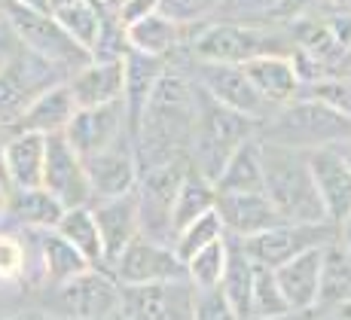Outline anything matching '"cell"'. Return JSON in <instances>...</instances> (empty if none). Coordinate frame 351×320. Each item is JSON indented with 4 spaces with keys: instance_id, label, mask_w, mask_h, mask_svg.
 Returning <instances> with one entry per match:
<instances>
[{
    "instance_id": "d590c367",
    "label": "cell",
    "mask_w": 351,
    "mask_h": 320,
    "mask_svg": "<svg viewBox=\"0 0 351 320\" xmlns=\"http://www.w3.org/2000/svg\"><path fill=\"white\" fill-rule=\"evenodd\" d=\"M223 6V0H159V12L184 28H199Z\"/></svg>"
},
{
    "instance_id": "5bb4252c",
    "label": "cell",
    "mask_w": 351,
    "mask_h": 320,
    "mask_svg": "<svg viewBox=\"0 0 351 320\" xmlns=\"http://www.w3.org/2000/svg\"><path fill=\"white\" fill-rule=\"evenodd\" d=\"M195 287L190 278L162 284H123V315L128 320H193Z\"/></svg>"
},
{
    "instance_id": "816d5d0a",
    "label": "cell",
    "mask_w": 351,
    "mask_h": 320,
    "mask_svg": "<svg viewBox=\"0 0 351 320\" xmlns=\"http://www.w3.org/2000/svg\"><path fill=\"white\" fill-rule=\"evenodd\" d=\"M6 25V10H3V0H0V28Z\"/></svg>"
},
{
    "instance_id": "277c9868",
    "label": "cell",
    "mask_w": 351,
    "mask_h": 320,
    "mask_svg": "<svg viewBox=\"0 0 351 320\" xmlns=\"http://www.w3.org/2000/svg\"><path fill=\"white\" fill-rule=\"evenodd\" d=\"M260 128H263V122L241 116V113L217 104L214 98H208L202 92L199 122H195V134L190 144V165L199 168L211 180H217V174L223 171L229 156L241 144L260 138Z\"/></svg>"
},
{
    "instance_id": "f6af8a7d",
    "label": "cell",
    "mask_w": 351,
    "mask_h": 320,
    "mask_svg": "<svg viewBox=\"0 0 351 320\" xmlns=\"http://www.w3.org/2000/svg\"><path fill=\"white\" fill-rule=\"evenodd\" d=\"M6 208H10V189L0 183V217H6Z\"/></svg>"
},
{
    "instance_id": "d6a6232c",
    "label": "cell",
    "mask_w": 351,
    "mask_h": 320,
    "mask_svg": "<svg viewBox=\"0 0 351 320\" xmlns=\"http://www.w3.org/2000/svg\"><path fill=\"white\" fill-rule=\"evenodd\" d=\"M220 238H226V226H223V217H220V210H208V214H202L199 220H193L186 229H180L178 235H174V250H178V256L186 260L195 256L202 247H208V244L220 241Z\"/></svg>"
},
{
    "instance_id": "681fc988",
    "label": "cell",
    "mask_w": 351,
    "mask_h": 320,
    "mask_svg": "<svg viewBox=\"0 0 351 320\" xmlns=\"http://www.w3.org/2000/svg\"><path fill=\"white\" fill-rule=\"evenodd\" d=\"M92 6H98V10H104V12H110V6H107V0H89Z\"/></svg>"
},
{
    "instance_id": "484cf974",
    "label": "cell",
    "mask_w": 351,
    "mask_h": 320,
    "mask_svg": "<svg viewBox=\"0 0 351 320\" xmlns=\"http://www.w3.org/2000/svg\"><path fill=\"white\" fill-rule=\"evenodd\" d=\"M184 25H178L174 19H168L165 12H150L141 22L128 25L125 28V40L128 49L144 52V56H156V58H168L180 43H184Z\"/></svg>"
},
{
    "instance_id": "bcb514c9",
    "label": "cell",
    "mask_w": 351,
    "mask_h": 320,
    "mask_svg": "<svg viewBox=\"0 0 351 320\" xmlns=\"http://www.w3.org/2000/svg\"><path fill=\"white\" fill-rule=\"evenodd\" d=\"M71 3H80V0H49V6H52V12H58V10H64V6H71Z\"/></svg>"
},
{
    "instance_id": "74e56055",
    "label": "cell",
    "mask_w": 351,
    "mask_h": 320,
    "mask_svg": "<svg viewBox=\"0 0 351 320\" xmlns=\"http://www.w3.org/2000/svg\"><path fill=\"white\" fill-rule=\"evenodd\" d=\"M193 320H245V317L235 311V305L226 299L223 290L214 287V290H195Z\"/></svg>"
},
{
    "instance_id": "ffe728a7",
    "label": "cell",
    "mask_w": 351,
    "mask_h": 320,
    "mask_svg": "<svg viewBox=\"0 0 351 320\" xmlns=\"http://www.w3.org/2000/svg\"><path fill=\"white\" fill-rule=\"evenodd\" d=\"M324 254H327V244H324V247H308V250H302L300 256H293V260H287L285 265L275 269L290 308L300 311V315L302 311L318 308L321 278H324Z\"/></svg>"
},
{
    "instance_id": "2e32d148",
    "label": "cell",
    "mask_w": 351,
    "mask_h": 320,
    "mask_svg": "<svg viewBox=\"0 0 351 320\" xmlns=\"http://www.w3.org/2000/svg\"><path fill=\"white\" fill-rule=\"evenodd\" d=\"M308 165H312V177L324 210H327V220L339 226L351 214V165L339 153V147L308 149Z\"/></svg>"
},
{
    "instance_id": "d4e9b609",
    "label": "cell",
    "mask_w": 351,
    "mask_h": 320,
    "mask_svg": "<svg viewBox=\"0 0 351 320\" xmlns=\"http://www.w3.org/2000/svg\"><path fill=\"white\" fill-rule=\"evenodd\" d=\"M214 186H217V193H266V168H263L260 138L241 144L229 156Z\"/></svg>"
},
{
    "instance_id": "ba28073f",
    "label": "cell",
    "mask_w": 351,
    "mask_h": 320,
    "mask_svg": "<svg viewBox=\"0 0 351 320\" xmlns=\"http://www.w3.org/2000/svg\"><path fill=\"white\" fill-rule=\"evenodd\" d=\"M339 238V226L336 223H278V226L266 229L260 235H251L241 241L245 254L251 256L256 265H269V269H278L287 260L300 256L308 247H324V244H333Z\"/></svg>"
},
{
    "instance_id": "ee69618b",
    "label": "cell",
    "mask_w": 351,
    "mask_h": 320,
    "mask_svg": "<svg viewBox=\"0 0 351 320\" xmlns=\"http://www.w3.org/2000/svg\"><path fill=\"white\" fill-rule=\"evenodd\" d=\"M16 3H22V6H28V10H37V12H52V6H49V0H16Z\"/></svg>"
},
{
    "instance_id": "f907efd6",
    "label": "cell",
    "mask_w": 351,
    "mask_h": 320,
    "mask_svg": "<svg viewBox=\"0 0 351 320\" xmlns=\"http://www.w3.org/2000/svg\"><path fill=\"white\" fill-rule=\"evenodd\" d=\"M0 320H34L31 315H10V317H0Z\"/></svg>"
},
{
    "instance_id": "3957f363",
    "label": "cell",
    "mask_w": 351,
    "mask_h": 320,
    "mask_svg": "<svg viewBox=\"0 0 351 320\" xmlns=\"http://www.w3.org/2000/svg\"><path fill=\"white\" fill-rule=\"evenodd\" d=\"M348 138H351V119L306 92L296 101H290V104L275 107L260 128V140L306 149V153L318 147H339Z\"/></svg>"
},
{
    "instance_id": "30bf717a",
    "label": "cell",
    "mask_w": 351,
    "mask_h": 320,
    "mask_svg": "<svg viewBox=\"0 0 351 320\" xmlns=\"http://www.w3.org/2000/svg\"><path fill=\"white\" fill-rule=\"evenodd\" d=\"M193 79L199 88L214 98L217 104L229 107V110L251 116L256 122H266L272 107L263 101V95L256 92V86L247 77L245 64H226V61H195Z\"/></svg>"
},
{
    "instance_id": "f5cc1de1",
    "label": "cell",
    "mask_w": 351,
    "mask_h": 320,
    "mask_svg": "<svg viewBox=\"0 0 351 320\" xmlns=\"http://www.w3.org/2000/svg\"><path fill=\"white\" fill-rule=\"evenodd\" d=\"M348 71H351V52H348Z\"/></svg>"
},
{
    "instance_id": "7bdbcfd3",
    "label": "cell",
    "mask_w": 351,
    "mask_h": 320,
    "mask_svg": "<svg viewBox=\"0 0 351 320\" xmlns=\"http://www.w3.org/2000/svg\"><path fill=\"white\" fill-rule=\"evenodd\" d=\"M336 241H339L342 244V247H346L348 250V254H351V214L346 217V220H342L339 223V238H336Z\"/></svg>"
},
{
    "instance_id": "ac0fdd59",
    "label": "cell",
    "mask_w": 351,
    "mask_h": 320,
    "mask_svg": "<svg viewBox=\"0 0 351 320\" xmlns=\"http://www.w3.org/2000/svg\"><path fill=\"white\" fill-rule=\"evenodd\" d=\"M247 77L256 86V92L263 95L269 107H281L296 101L302 92H306V83H302L300 71L293 64V56L290 52H275V56H260L245 64Z\"/></svg>"
},
{
    "instance_id": "1f68e13d",
    "label": "cell",
    "mask_w": 351,
    "mask_h": 320,
    "mask_svg": "<svg viewBox=\"0 0 351 320\" xmlns=\"http://www.w3.org/2000/svg\"><path fill=\"white\" fill-rule=\"evenodd\" d=\"M226 262H229V241L220 238V241L202 247L195 256L186 260V278L195 290H214L223 284L226 275Z\"/></svg>"
},
{
    "instance_id": "e0dca14e",
    "label": "cell",
    "mask_w": 351,
    "mask_h": 320,
    "mask_svg": "<svg viewBox=\"0 0 351 320\" xmlns=\"http://www.w3.org/2000/svg\"><path fill=\"white\" fill-rule=\"evenodd\" d=\"M217 210L223 217L226 235L235 241H245L285 223L281 210L266 193H217Z\"/></svg>"
},
{
    "instance_id": "603a6c76",
    "label": "cell",
    "mask_w": 351,
    "mask_h": 320,
    "mask_svg": "<svg viewBox=\"0 0 351 320\" xmlns=\"http://www.w3.org/2000/svg\"><path fill=\"white\" fill-rule=\"evenodd\" d=\"M168 71L165 58L156 56H144V52L128 49L125 56V88H123V107L132 122V132L138 128L141 116H144L147 104H150V95L156 92L162 73Z\"/></svg>"
},
{
    "instance_id": "8992f818",
    "label": "cell",
    "mask_w": 351,
    "mask_h": 320,
    "mask_svg": "<svg viewBox=\"0 0 351 320\" xmlns=\"http://www.w3.org/2000/svg\"><path fill=\"white\" fill-rule=\"evenodd\" d=\"M3 10H6L10 25L16 28L19 40L31 52H37V56L52 61L56 67H62L67 77L73 71H80L86 61H92V52L86 46H80L52 12L28 10V6L16 3V0H3Z\"/></svg>"
},
{
    "instance_id": "4316f807",
    "label": "cell",
    "mask_w": 351,
    "mask_h": 320,
    "mask_svg": "<svg viewBox=\"0 0 351 320\" xmlns=\"http://www.w3.org/2000/svg\"><path fill=\"white\" fill-rule=\"evenodd\" d=\"M64 210H67L64 204L43 186L10 189V208H6V214L28 229H37V232L40 229H56Z\"/></svg>"
},
{
    "instance_id": "e575fe53",
    "label": "cell",
    "mask_w": 351,
    "mask_h": 320,
    "mask_svg": "<svg viewBox=\"0 0 351 320\" xmlns=\"http://www.w3.org/2000/svg\"><path fill=\"white\" fill-rule=\"evenodd\" d=\"M281 315H293V308H290L285 290H281L278 275H275V269H269V265H256L254 269V315L251 317H281Z\"/></svg>"
},
{
    "instance_id": "f546056e",
    "label": "cell",
    "mask_w": 351,
    "mask_h": 320,
    "mask_svg": "<svg viewBox=\"0 0 351 320\" xmlns=\"http://www.w3.org/2000/svg\"><path fill=\"white\" fill-rule=\"evenodd\" d=\"M254 269L256 265L251 256L245 254L241 241L229 244V262H226V275H223L220 290L226 293V299L235 305V311L245 320L254 315Z\"/></svg>"
},
{
    "instance_id": "44dd1931",
    "label": "cell",
    "mask_w": 351,
    "mask_h": 320,
    "mask_svg": "<svg viewBox=\"0 0 351 320\" xmlns=\"http://www.w3.org/2000/svg\"><path fill=\"white\" fill-rule=\"evenodd\" d=\"M77 110L80 107H77V101H73L71 86H67V79H64V83L46 88L40 98H34L12 125H16L19 132L58 134V132H64V128L71 125V119L77 116Z\"/></svg>"
},
{
    "instance_id": "b9f144b4",
    "label": "cell",
    "mask_w": 351,
    "mask_h": 320,
    "mask_svg": "<svg viewBox=\"0 0 351 320\" xmlns=\"http://www.w3.org/2000/svg\"><path fill=\"white\" fill-rule=\"evenodd\" d=\"M22 40H19V34H16V28L10 25V19H6V25L0 28V73L10 67V61L19 56V49H22Z\"/></svg>"
},
{
    "instance_id": "c3c4849f",
    "label": "cell",
    "mask_w": 351,
    "mask_h": 320,
    "mask_svg": "<svg viewBox=\"0 0 351 320\" xmlns=\"http://www.w3.org/2000/svg\"><path fill=\"white\" fill-rule=\"evenodd\" d=\"M296 315H300V311H293V315H281V317H251V320H300Z\"/></svg>"
},
{
    "instance_id": "9c48e42d",
    "label": "cell",
    "mask_w": 351,
    "mask_h": 320,
    "mask_svg": "<svg viewBox=\"0 0 351 320\" xmlns=\"http://www.w3.org/2000/svg\"><path fill=\"white\" fill-rule=\"evenodd\" d=\"M52 305L64 320H110L123 311V284H113L104 271H83L58 284Z\"/></svg>"
},
{
    "instance_id": "60d3db41",
    "label": "cell",
    "mask_w": 351,
    "mask_h": 320,
    "mask_svg": "<svg viewBox=\"0 0 351 320\" xmlns=\"http://www.w3.org/2000/svg\"><path fill=\"white\" fill-rule=\"evenodd\" d=\"M159 10V0H119L117 6H113V16H117V22L128 28V25L141 22L144 16H150V12Z\"/></svg>"
},
{
    "instance_id": "d6986e66",
    "label": "cell",
    "mask_w": 351,
    "mask_h": 320,
    "mask_svg": "<svg viewBox=\"0 0 351 320\" xmlns=\"http://www.w3.org/2000/svg\"><path fill=\"white\" fill-rule=\"evenodd\" d=\"M71 95L77 101V107H104L113 101H123L125 88V58L123 61H86L80 71H73L67 77Z\"/></svg>"
},
{
    "instance_id": "7c38bea8",
    "label": "cell",
    "mask_w": 351,
    "mask_h": 320,
    "mask_svg": "<svg viewBox=\"0 0 351 320\" xmlns=\"http://www.w3.org/2000/svg\"><path fill=\"white\" fill-rule=\"evenodd\" d=\"M119 284H162L186 278V265L178 256L171 241H159L150 235H138L110 265Z\"/></svg>"
},
{
    "instance_id": "f35d334b",
    "label": "cell",
    "mask_w": 351,
    "mask_h": 320,
    "mask_svg": "<svg viewBox=\"0 0 351 320\" xmlns=\"http://www.w3.org/2000/svg\"><path fill=\"white\" fill-rule=\"evenodd\" d=\"M346 3H351V0H281L272 12L293 22V19H302V16H324V12L339 10Z\"/></svg>"
},
{
    "instance_id": "8d00e7d4",
    "label": "cell",
    "mask_w": 351,
    "mask_h": 320,
    "mask_svg": "<svg viewBox=\"0 0 351 320\" xmlns=\"http://www.w3.org/2000/svg\"><path fill=\"white\" fill-rule=\"evenodd\" d=\"M306 95L330 104L333 110H339L342 116L351 119V71L346 73H333V77H324L318 83L306 86Z\"/></svg>"
},
{
    "instance_id": "7dc6e473",
    "label": "cell",
    "mask_w": 351,
    "mask_h": 320,
    "mask_svg": "<svg viewBox=\"0 0 351 320\" xmlns=\"http://www.w3.org/2000/svg\"><path fill=\"white\" fill-rule=\"evenodd\" d=\"M339 153L346 156V162L351 165V138H348V140H342V144H339Z\"/></svg>"
},
{
    "instance_id": "83f0119b",
    "label": "cell",
    "mask_w": 351,
    "mask_h": 320,
    "mask_svg": "<svg viewBox=\"0 0 351 320\" xmlns=\"http://www.w3.org/2000/svg\"><path fill=\"white\" fill-rule=\"evenodd\" d=\"M214 208H217V186H214V180L190 165L184 180H180L178 199H174V235Z\"/></svg>"
},
{
    "instance_id": "cb8c5ba5",
    "label": "cell",
    "mask_w": 351,
    "mask_h": 320,
    "mask_svg": "<svg viewBox=\"0 0 351 320\" xmlns=\"http://www.w3.org/2000/svg\"><path fill=\"white\" fill-rule=\"evenodd\" d=\"M37 244H40V269H43L46 281H49L52 287H58V284L95 269L58 229H40Z\"/></svg>"
},
{
    "instance_id": "f1b7e54d",
    "label": "cell",
    "mask_w": 351,
    "mask_h": 320,
    "mask_svg": "<svg viewBox=\"0 0 351 320\" xmlns=\"http://www.w3.org/2000/svg\"><path fill=\"white\" fill-rule=\"evenodd\" d=\"M58 232H62L80 254L86 256L92 265L104 262V241H101V229L95 220L92 204H80V208H67L58 220Z\"/></svg>"
},
{
    "instance_id": "52a82bcc",
    "label": "cell",
    "mask_w": 351,
    "mask_h": 320,
    "mask_svg": "<svg viewBox=\"0 0 351 320\" xmlns=\"http://www.w3.org/2000/svg\"><path fill=\"white\" fill-rule=\"evenodd\" d=\"M64 79L67 73L62 67L22 46L19 56L10 61V67L0 73V119L16 122L34 98H40L46 88L64 83Z\"/></svg>"
},
{
    "instance_id": "4fadbf2b",
    "label": "cell",
    "mask_w": 351,
    "mask_h": 320,
    "mask_svg": "<svg viewBox=\"0 0 351 320\" xmlns=\"http://www.w3.org/2000/svg\"><path fill=\"white\" fill-rule=\"evenodd\" d=\"M43 189H49L64 208L95 201L89 171H86L83 156L73 149L64 132L46 134V168H43Z\"/></svg>"
},
{
    "instance_id": "836d02e7",
    "label": "cell",
    "mask_w": 351,
    "mask_h": 320,
    "mask_svg": "<svg viewBox=\"0 0 351 320\" xmlns=\"http://www.w3.org/2000/svg\"><path fill=\"white\" fill-rule=\"evenodd\" d=\"M52 16L64 25L67 34H71L80 46H86V49L92 52L98 43V34H101V25H104L107 12L92 6L89 0H80V3H71V6H64V10L52 12Z\"/></svg>"
},
{
    "instance_id": "5b68a950",
    "label": "cell",
    "mask_w": 351,
    "mask_h": 320,
    "mask_svg": "<svg viewBox=\"0 0 351 320\" xmlns=\"http://www.w3.org/2000/svg\"><path fill=\"white\" fill-rule=\"evenodd\" d=\"M195 61H226V64H247L260 56L293 52V40L281 37V31L260 28L241 22H205L195 28L190 43Z\"/></svg>"
},
{
    "instance_id": "4dcf8cb0",
    "label": "cell",
    "mask_w": 351,
    "mask_h": 320,
    "mask_svg": "<svg viewBox=\"0 0 351 320\" xmlns=\"http://www.w3.org/2000/svg\"><path fill=\"white\" fill-rule=\"evenodd\" d=\"M318 305H327V308L351 305V254L339 241L327 244V254H324V278H321Z\"/></svg>"
},
{
    "instance_id": "8fae6325",
    "label": "cell",
    "mask_w": 351,
    "mask_h": 320,
    "mask_svg": "<svg viewBox=\"0 0 351 320\" xmlns=\"http://www.w3.org/2000/svg\"><path fill=\"white\" fill-rule=\"evenodd\" d=\"M64 134L73 144V149L83 156V162L95 159V156H104V153H110V149L134 140L132 122H128L123 101L77 110V116L71 119V125L64 128Z\"/></svg>"
},
{
    "instance_id": "6da1fadb",
    "label": "cell",
    "mask_w": 351,
    "mask_h": 320,
    "mask_svg": "<svg viewBox=\"0 0 351 320\" xmlns=\"http://www.w3.org/2000/svg\"><path fill=\"white\" fill-rule=\"evenodd\" d=\"M202 88L184 71L168 67L162 73L156 92L150 95L144 116L134 128L141 168L162 165V162L190 159V144L199 122Z\"/></svg>"
},
{
    "instance_id": "7402d4cb",
    "label": "cell",
    "mask_w": 351,
    "mask_h": 320,
    "mask_svg": "<svg viewBox=\"0 0 351 320\" xmlns=\"http://www.w3.org/2000/svg\"><path fill=\"white\" fill-rule=\"evenodd\" d=\"M3 159H6V177H10V189L43 186L46 134H40V132H16L3 144Z\"/></svg>"
},
{
    "instance_id": "9a60e30c",
    "label": "cell",
    "mask_w": 351,
    "mask_h": 320,
    "mask_svg": "<svg viewBox=\"0 0 351 320\" xmlns=\"http://www.w3.org/2000/svg\"><path fill=\"white\" fill-rule=\"evenodd\" d=\"M92 210H95L101 241H104V265H113L134 238L144 235L138 193L113 195V199H95L92 201Z\"/></svg>"
},
{
    "instance_id": "7a4b0ae2",
    "label": "cell",
    "mask_w": 351,
    "mask_h": 320,
    "mask_svg": "<svg viewBox=\"0 0 351 320\" xmlns=\"http://www.w3.org/2000/svg\"><path fill=\"white\" fill-rule=\"evenodd\" d=\"M266 168V195L290 223H327V210L318 195L306 149H293L272 140H260Z\"/></svg>"
},
{
    "instance_id": "ab89813d",
    "label": "cell",
    "mask_w": 351,
    "mask_h": 320,
    "mask_svg": "<svg viewBox=\"0 0 351 320\" xmlns=\"http://www.w3.org/2000/svg\"><path fill=\"white\" fill-rule=\"evenodd\" d=\"M25 271V247L19 238L0 232V281H19Z\"/></svg>"
}]
</instances>
